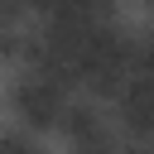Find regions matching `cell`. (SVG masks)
<instances>
[{
  "label": "cell",
  "instance_id": "obj_1",
  "mask_svg": "<svg viewBox=\"0 0 154 154\" xmlns=\"http://www.w3.org/2000/svg\"><path fill=\"white\" fill-rule=\"evenodd\" d=\"M144 5H149V14H154V0H144Z\"/></svg>",
  "mask_w": 154,
  "mask_h": 154
}]
</instances>
